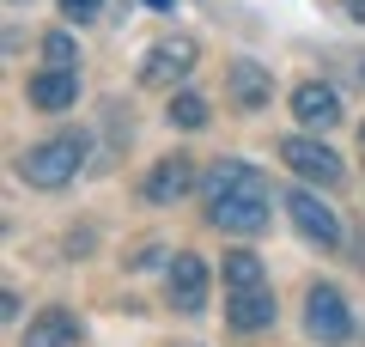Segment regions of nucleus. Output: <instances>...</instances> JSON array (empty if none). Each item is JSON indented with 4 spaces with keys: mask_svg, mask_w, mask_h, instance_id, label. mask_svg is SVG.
<instances>
[{
    "mask_svg": "<svg viewBox=\"0 0 365 347\" xmlns=\"http://www.w3.org/2000/svg\"><path fill=\"white\" fill-rule=\"evenodd\" d=\"M201 219L225 238H256L274 219V189L250 159H213L201 171Z\"/></svg>",
    "mask_w": 365,
    "mask_h": 347,
    "instance_id": "1",
    "label": "nucleus"
},
{
    "mask_svg": "<svg viewBox=\"0 0 365 347\" xmlns=\"http://www.w3.org/2000/svg\"><path fill=\"white\" fill-rule=\"evenodd\" d=\"M220 274H225V323L237 335L274 329V286H268V268H262L256 250H232L220 262Z\"/></svg>",
    "mask_w": 365,
    "mask_h": 347,
    "instance_id": "2",
    "label": "nucleus"
},
{
    "mask_svg": "<svg viewBox=\"0 0 365 347\" xmlns=\"http://www.w3.org/2000/svg\"><path fill=\"white\" fill-rule=\"evenodd\" d=\"M13 171L31 183V189H67V183L86 171V134H49V141L25 146V153L13 159Z\"/></svg>",
    "mask_w": 365,
    "mask_h": 347,
    "instance_id": "3",
    "label": "nucleus"
},
{
    "mask_svg": "<svg viewBox=\"0 0 365 347\" xmlns=\"http://www.w3.org/2000/svg\"><path fill=\"white\" fill-rule=\"evenodd\" d=\"M207 293H213V268H207V256H195V250H177V256L165 262V305L177 311V317H201V311H207Z\"/></svg>",
    "mask_w": 365,
    "mask_h": 347,
    "instance_id": "4",
    "label": "nucleus"
},
{
    "mask_svg": "<svg viewBox=\"0 0 365 347\" xmlns=\"http://www.w3.org/2000/svg\"><path fill=\"white\" fill-rule=\"evenodd\" d=\"M195 61H201V43L189 37V31H170V37H158L153 49H146V61H140V86L170 91V86H182V79L195 74Z\"/></svg>",
    "mask_w": 365,
    "mask_h": 347,
    "instance_id": "5",
    "label": "nucleus"
},
{
    "mask_svg": "<svg viewBox=\"0 0 365 347\" xmlns=\"http://www.w3.org/2000/svg\"><path fill=\"white\" fill-rule=\"evenodd\" d=\"M280 165H287L299 183H317V189H335V183L347 177L341 153L317 141V129H311V134H287V141H280Z\"/></svg>",
    "mask_w": 365,
    "mask_h": 347,
    "instance_id": "6",
    "label": "nucleus"
},
{
    "mask_svg": "<svg viewBox=\"0 0 365 347\" xmlns=\"http://www.w3.org/2000/svg\"><path fill=\"white\" fill-rule=\"evenodd\" d=\"M304 335L323 341V347H341L353 335V311H347V298H341V286H329V281L304 286Z\"/></svg>",
    "mask_w": 365,
    "mask_h": 347,
    "instance_id": "7",
    "label": "nucleus"
},
{
    "mask_svg": "<svg viewBox=\"0 0 365 347\" xmlns=\"http://www.w3.org/2000/svg\"><path fill=\"white\" fill-rule=\"evenodd\" d=\"M287 219H292V231H299L304 244L341 250V219H335V207L317 195V183H299V189L287 195Z\"/></svg>",
    "mask_w": 365,
    "mask_h": 347,
    "instance_id": "8",
    "label": "nucleus"
},
{
    "mask_svg": "<svg viewBox=\"0 0 365 347\" xmlns=\"http://www.w3.org/2000/svg\"><path fill=\"white\" fill-rule=\"evenodd\" d=\"M189 189H201V171H195L189 153H165L158 165H146V177H140V201L146 207H177Z\"/></svg>",
    "mask_w": 365,
    "mask_h": 347,
    "instance_id": "9",
    "label": "nucleus"
},
{
    "mask_svg": "<svg viewBox=\"0 0 365 347\" xmlns=\"http://www.w3.org/2000/svg\"><path fill=\"white\" fill-rule=\"evenodd\" d=\"M25 98H31V110H43V116L73 110V104H79V67H49V61H43L37 74L25 79Z\"/></svg>",
    "mask_w": 365,
    "mask_h": 347,
    "instance_id": "10",
    "label": "nucleus"
},
{
    "mask_svg": "<svg viewBox=\"0 0 365 347\" xmlns=\"http://www.w3.org/2000/svg\"><path fill=\"white\" fill-rule=\"evenodd\" d=\"M225 98H232L244 116H262L268 98H274V74L262 61H250V55H237V61L225 67Z\"/></svg>",
    "mask_w": 365,
    "mask_h": 347,
    "instance_id": "11",
    "label": "nucleus"
},
{
    "mask_svg": "<svg viewBox=\"0 0 365 347\" xmlns=\"http://www.w3.org/2000/svg\"><path fill=\"white\" fill-rule=\"evenodd\" d=\"M292 116H299V129H335L341 122V91L329 79H304V86H292Z\"/></svg>",
    "mask_w": 365,
    "mask_h": 347,
    "instance_id": "12",
    "label": "nucleus"
},
{
    "mask_svg": "<svg viewBox=\"0 0 365 347\" xmlns=\"http://www.w3.org/2000/svg\"><path fill=\"white\" fill-rule=\"evenodd\" d=\"M25 347H79V317L67 305H49L25 323Z\"/></svg>",
    "mask_w": 365,
    "mask_h": 347,
    "instance_id": "13",
    "label": "nucleus"
},
{
    "mask_svg": "<svg viewBox=\"0 0 365 347\" xmlns=\"http://www.w3.org/2000/svg\"><path fill=\"white\" fill-rule=\"evenodd\" d=\"M170 122H177V129H189V134H195L201 129V122H207V98H201V91H170Z\"/></svg>",
    "mask_w": 365,
    "mask_h": 347,
    "instance_id": "14",
    "label": "nucleus"
},
{
    "mask_svg": "<svg viewBox=\"0 0 365 347\" xmlns=\"http://www.w3.org/2000/svg\"><path fill=\"white\" fill-rule=\"evenodd\" d=\"M43 61H49V67H79L73 31H49V37H43Z\"/></svg>",
    "mask_w": 365,
    "mask_h": 347,
    "instance_id": "15",
    "label": "nucleus"
},
{
    "mask_svg": "<svg viewBox=\"0 0 365 347\" xmlns=\"http://www.w3.org/2000/svg\"><path fill=\"white\" fill-rule=\"evenodd\" d=\"M98 6H104V0H61V13H67V19H91Z\"/></svg>",
    "mask_w": 365,
    "mask_h": 347,
    "instance_id": "16",
    "label": "nucleus"
},
{
    "mask_svg": "<svg viewBox=\"0 0 365 347\" xmlns=\"http://www.w3.org/2000/svg\"><path fill=\"white\" fill-rule=\"evenodd\" d=\"M19 311H25V305H19V293L6 286V293H0V323H19Z\"/></svg>",
    "mask_w": 365,
    "mask_h": 347,
    "instance_id": "17",
    "label": "nucleus"
},
{
    "mask_svg": "<svg viewBox=\"0 0 365 347\" xmlns=\"http://www.w3.org/2000/svg\"><path fill=\"white\" fill-rule=\"evenodd\" d=\"M146 6H153V13H177V0H146Z\"/></svg>",
    "mask_w": 365,
    "mask_h": 347,
    "instance_id": "18",
    "label": "nucleus"
},
{
    "mask_svg": "<svg viewBox=\"0 0 365 347\" xmlns=\"http://www.w3.org/2000/svg\"><path fill=\"white\" fill-rule=\"evenodd\" d=\"M359 153H365V129H359Z\"/></svg>",
    "mask_w": 365,
    "mask_h": 347,
    "instance_id": "19",
    "label": "nucleus"
},
{
    "mask_svg": "<svg viewBox=\"0 0 365 347\" xmlns=\"http://www.w3.org/2000/svg\"><path fill=\"white\" fill-rule=\"evenodd\" d=\"M359 79H365V67H359Z\"/></svg>",
    "mask_w": 365,
    "mask_h": 347,
    "instance_id": "20",
    "label": "nucleus"
}]
</instances>
